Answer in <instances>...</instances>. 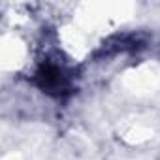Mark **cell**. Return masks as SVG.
Wrapping results in <instances>:
<instances>
[{
    "instance_id": "obj_1",
    "label": "cell",
    "mask_w": 160,
    "mask_h": 160,
    "mask_svg": "<svg viewBox=\"0 0 160 160\" xmlns=\"http://www.w3.org/2000/svg\"><path fill=\"white\" fill-rule=\"evenodd\" d=\"M34 83L40 91L51 96H64L73 87V72L68 60L60 58L58 53H49L40 58L32 72Z\"/></svg>"
}]
</instances>
